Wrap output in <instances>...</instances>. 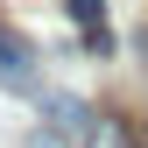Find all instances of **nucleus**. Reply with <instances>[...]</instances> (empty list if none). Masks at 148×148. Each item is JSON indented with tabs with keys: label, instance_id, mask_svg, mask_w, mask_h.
<instances>
[{
	"label": "nucleus",
	"instance_id": "nucleus-1",
	"mask_svg": "<svg viewBox=\"0 0 148 148\" xmlns=\"http://www.w3.org/2000/svg\"><path fill=\"white\" fill-rule=\"evenodd\" d=\"M0 92H21V99H35V92H42L35 42H28V35H14L7 21H0Z\"/></svg>",
	"mask_w": 148,
	"mask_h": 148
},
{
	"label": "nucleus",
	"instance_id": "nucleus-2",
	"mask_svg": "<svg viewBox=\"0 0 148 148\" xmlns=\"http://www.w3.org/2000/svg\"><path fill=\"white\" fill-rule=\"evenodd\" d=\"M35 99H42L49 127H57V134H71V141H78L85 127H92V106H85V99H71V92H35Z\"/></svg>",
	"mask_w": 148,
	"mask_h": 148
},
{
	"label": "nucleus",
	"instance_id": "nucleus-4",
	"mask_svg": "<svg viewBox=\"0 0 148 148\" xmlns=\"http://www.w3.org/2000/svg\"><path fill=\"white\" fill-rule=\"evenodd\" d=\"M64 7L78 14V28L92 35V49H106V28H99V14H106V7H99V0H64Z\"/></svg>",
	"mask_w": 148,
	"mask_h": 148
},
{
	"label": "nucleus",
	"instance_id": "nucleus-3",
	"mask_svg": "<svg viewBox=\"0 0 148 148\" xmlns=\"http://www.w3.org/2000/svg\"><path fill=\"white\" fill-rule=\"evenodd\" d=\"M85 148H134V134H127V120H113V113H92Z\"/></svg>",
	"mask_w": 148,
	"mask_h": 148
},
{
	"label": "nucleus",
	"instance_id": "nucleus-5",
	"mask_svg": "<svg viewBox=\"0 0 148 148\" xmlns=\"http://www.w3.org/2000/svg\"><path fill=\"white\" fill-rule=\"evenodd\" d=\"M28 148H78V141H71V134H57V127H35V134H28Z\"/></svg>",
	"mask_w": 148,
	"mask_h": 148
}]
</instances>
